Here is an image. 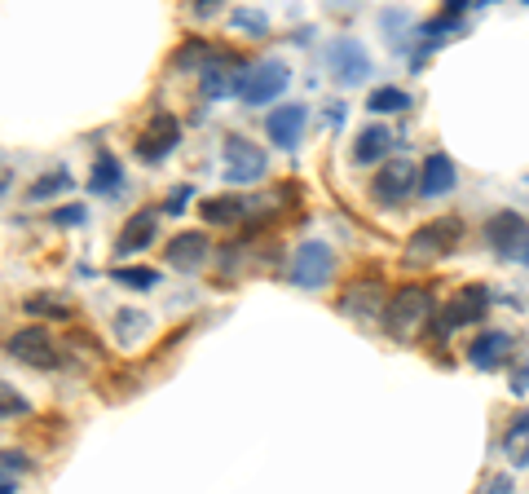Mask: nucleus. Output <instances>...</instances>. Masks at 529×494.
<instances>
[{
    "instance_id": "9d476101",
    "label": "nucleus",
    "mask_w": 529,
    "mask_h": 494,
    "mask_svg": "<svg viewBox=\"0 0 529 494\" xmlns=\"http://www.w3.org/2000/svg\"><path fill=\"white\" fill-rule=\"evenodd\" d=\"M388 296H384V278H353L344 291H340V309L353 314L358 323H370L375 314H384Z\"/></svg>"
},
{
    "instance_id": "c85d7f7f",
    "label": "nucleus",
    "mask_w": 529,
    "mask_h": 494,
    "mask_svg": "<svg viewBox=\"0 0 529 494\" xmlns=\"http://www.w3.org/2000/svg\"><path fill=\"white\" fill-rule=\"evenodd\" d=\"M53 225H80L84 221V208L80 204H66V208H53Z\"/></svg>"
},
{
    "instance_id": "aec40b11",
    "label": "nucleus",
    "mask_w": 529,
    "mask_h": 494,
    "mask_svg": "<svg viewBox=\"0 0 529 494\" xmlns=\"http://www.w3.org/2000/svg\"><path fill=\"white\" fill-rule=\"evenodd\" d=\"M199 212H204V221H212V225H238L243 212H247V204H243L238 195H212V199L199 204Z\"/></svg>"
},
{
    "instance_id": "7c9ffc66",
    "label": "nucleus",
    "mask_w": 529,
    "mask_h": 494,
    "mask_svg": "<svg viewBox=\"0 0 529 494\" xmlns=\"http://www.w3.org/2000/svg\"><path fill=\"white\" fill-rule=\"evenodd\" d=\"M230 22H234V27H252V31H264V13H247V9L230 13Z\"/></svg>"
},
{
    "instance_id": "c756f323",
    "label": "nucleus",
    "mask_w": 529,
    "mask_h": 494,
    "mask_svg": "<svg viewBox=\"0 0 529 494\" xmlns=\"http://www.w3.org/2000/svg\"><path fill=\"white\" fill-rule=\"evenodd\" d=\"M195 57H208V45H204V40H190L181 54L172 57V66H186V62H195Z\"/></svg>"
},
{
    "instance_id": "f3484780",
    "label": "nucleus",
    "mask_w": 529,
    "mask_h": 494,
    "mask_svg": "<svg viewBox=\"0 0 529 494\" xmlns=\"http://www.w3.org/2000/svg\"><path fill=\"white\" fill-rule=\"evenodd\" d=\"M155 234H159V212L155 208H142V212H133L128 217V225L119 230V256H128V252H146L151 243H155Z\"/></svg>"
},
{
    "instance_id": "cd10ccee",
    "label": "nucleus",
    "mask_w": 529,
    "mask_h": 494,
    "mask_svg": "<svg viewBox=\"0 0 529 494\" xmlns=\"http://www.w3.org/2000/svg\"><path fill=\"white\" fill-rule=\"evenodd\" d=\"M22 411H27V402L9 385H0V420H13V415H22Z\"/></svg>"
},
{
    "instance_id": "393cba45",
    "label": "nucleus",
    "mask_w": 529,
    "mask_h": 494,
    "mask_svg": "<svg viewBox=\"0 0 529 494\" xmlns=\"http://www.w3.org/2000/svg\"><path fill=\"white\" fill-rule=\"evenodd\" d=\"M115 331H119V340H124V344H128V340H137V335L146 331V314H137V309L119 314V318H115Z\"/></svg>"
},
{
    "instance_id": "2f4dec72",
    "label": "nucleus",
    "mask_w": 529,
    "mask_h": 494,
    "mask_svg": "<svg viewBox=\"0 0 529 494\" xmlns=\"http://www.w3.org/2000/svg\"><path fill=\"white\" fill-rule=\"evenodd\" d=\"M481 494H512V477H507V472H503V477H490Z\"/></svg>"
},
{
    "instance_id": "f257e3e1",
    "label": "nucleus",
    "mask_w": 529,
    "mask_h": 494,
    "mask_svg": "<svg viewBox=\"0 0 529 494\" xmlns=\"http://www.w3.org/2000/svg\"><path fill=\"white\" fill-rule=\"evenodd\" d=\"M432 305H437V296H432L428 282H406V287H397V291L388 296V305H384V327H388V335H393V340L415 335V331L432 318Z\"/></svg>"
},
{
    "instance_id": "a211bd4d",
    "label": "nucleus",
    "mask_w": 529,
    "mask_h": 494,
    "mask_svg": "<svg viewBox=\"0 0 529 494\" xmlns=\"http://www.w3.org/2000/svg\"><path fill=\"white\" fill-rule=\"evenodd\" d=\"M331 66H335V75H340L344 84H358V80L370 75V54L362 49V40H335Z\"/></svg>"
},
{
    "instance_id": "ddd939ff",
    "label": "nucleus",
    "mask_w": 529,
    "mask_h": 494,
    "mask_svg": "<svg viewBox=\"0 0 529 494\" xmlns=\"http://www.w3.org/2000/svg\"><path fill=\"white\" fill-rule=\"evenodd\" d=\"M243 71H247V66H238L234 57H212L208 66L199 71V89H204V98H230V93H238Z\"/></svg>"
},
{
    "instance_id": "6e6552de",
    "label": "nucleus",
    "mask_w": 529,
    "mask_h": 494,
    "mask_svg": "<svg viewBox=\"0 0 529 494\" xmlns=\"http://www.w3.org/2000/svg\"><path fill=\"white\" fill-rule=\"evenodd\" d=\"M177 142H181V124H177V115L155 110V115H151V124H146V133L137 137V160H146V164L168 160Z\"/></svg>"
},
{
    "instance_id": "2eb2a0df",
    "label": "nucleus",
    "mask_w": 529,
    "mask_h": 494,
    "mask_svg": "<svg viewBox=\"0 0 529 494\" xmlns=\"http://www.w3.org/2000/svg\"><path fill=\"white\" fill-rule=\"evenodd\" d=\"M503 358H512V335L507 331H481L468 344V362L476 371H494V367H503Z\"/></svg>"
},
{
    "instance_id": "72a5a7b5",
    "label": "nucleus",
    "mask_w": 529,
    "mask_h": 494,
    "mask_svg": "<svg viewBox=\"0 0 529 494\" xmlns=\"http://www.w3.org/2000/svg\"><path fill=\"white\" fill-rule=\"evenodd\" d=\"M521 261H525V265H529V243H525V252H521Z\"/></svg>"
},
{
    "instance_id": "a878e982",
    "label": "nucleus",
    "mask_w": 529,
    "mask_h": 494,
    "mask_svg": "<svg viewBox=\"0 0 529 494\" xmlns=\"http://www.w3.org/2000/svg\"><path fill=\"white\" fill-rule=\"evenodd\" d=\"M66 186H71V181H66V172H49V177H40V181H36L27 195H31V199H49V195L66 190Z\"/></svg>"
},
{
    "instance_id": "6ab92c4d",
    "label": "nucleus",
    "mask_w": 529,
    "mask_h": 494,
    "mask_svg": "<svg viewBox=\"0 0 529 494\" xmlns=\"http://www.w3.org/2000/svg\"><path fill=\"white\" fill-rule=\"evenodd\" d=\"M388 146H393V133H388L384 124H367V128L358 133V142H353V160H358V164H379V160L388 155Z\"/></svg>"
},
{
    "instance_id": "7ed1b4c3",
    "label": "nucleus",
    "mask_w": 529,
    "mask_h": 494,
    "mask_svg": "<svg viewBox=\"0 0 529 494\" xmlns=\"http://www.w3.org/2000/svg\"><path fill=\"white\" fill-rule=\"evenodd\" d=\"M464 238V221L459 217H446V221H428L420 225L411 238H406V256L411 261H432V256H450Z\"/></svg>"
},
{
    "instance_id": "20e7f679",
    "label": "nucleus",
    "mask_w": 529,
    "mask_h": 494,
    "mask_svg": "<svg viewBox=\"0 0 529 494\" xmlns=\"http://www.w3.org/2000/svg\"><path fill=\"white\" fill-rule=\"evenodd\" d=\"M287 84H291V71H287V62L269 57V62H256V66H247V71H243L238 98H243L247 107H264V102H273V98H278Z\"/></svg>"
},
{
    "instance_id": "4468645a",
    "label": "nucleus",
    "mask_w": 529,
    "mask_h": 494,
    "mask_svg": "<svg viewBox=\"0 0 529 494\" xmlns=\"http://www.w3.org/2000/svg\"><path fill=\"white\" fill-rule=\"evenodd\" d=\"M163 261H168L172 270H195V265H204V261H208V234H199V230H181V234H172Z\"/></svg>"
},
{
    "instance_id": "473e14b6",
    "label": "nucleus",
    "mask_w": 529,
    "mask_h": 494,
    "mask_svg": "<svg viewBox=\"0 0 529 494\" xmlns=\"http://www.w3.org/2000/svg\"><path fill=\"white\" fill-rule=\"evenodd\" d=\"M0 494H13V477H9V468H0Z\"/></svg>"
},
{
    "instance_id": "dca6fc26",
    "label": "nucleus",
    "mask_w": 529,
    "mask_h": 494,
    "mask_svg": "<svg viewBox=\"0 0 529 494\" xmlns=\"http://www.w3.org/2000/svg\"><path fill=\"white\" fill-rule=\"evenodd\" d=\"M455 181H459V172H455V160L450 155H428L420 168V195L423 199H441V195H450L455 190Z\"/></svg>"
},
{
    "instance_id": "bb28decb",
    "label": "nucleus",
    "mask_w": 529,
    "mask_h": 494,
    "mask_svg": "<svg viewBox=\"0 0 529 494\" xmlns=\"http://www.w3.org/2000/svg\"><path fill=\"white\" fill-rule=\"evenodd\" d=\"M27 309H31V314H49V318H71V305H62V300H53V296H31Z\"/></svg>"
},
{
    "instance_id": "5701e85b",
    "label": "nucleus",
    "mask_w": 529,
    "mask_h": 494,
    "mask_svg": "<svg viewBox=\"0 0 529 494\" xmlns=\"http://www.w3.org/2000/svg\"><path fill=\"white\" fill-rule=\"evenodd\" d=\"M367 110H375V115H402V110H411V93L406 89H370L367 93Z\"/></svg>"
},
{
    "instance_id": "412c9836",
    "label": "nucleus",
    "mask_w": 529,
    "mask_h": 494,
    "mask_svg": "<svg viewBox=\"0 0 529 494\" xmlns=\"http://www.w3.org/2000/svg\"><path fill=\"white\" fill-rule=\"evenodd\" d=\"M503 450H507L512 468H525V464H529V411H521V415H516V420L507 424Z\"/></svg>"
},
{
    "instance_id": "423d86ee",
    "label": "nucleus",
    "mask_w": 529,
    "mask_h": 494,
    "mask_svg": "<svg viewBox=\"0 0 529 494\" xmlns=\"http://www.w3.org/2000/svg\"><path fill=\"white\" fill-rule=\"evenodd\" d=\"M221 160H225V177H230L234 186H252V181L264 177V151L252 146L247 137H225Z\"/></svg>"
},
{
    "instance_id": "39448f33",
    "label": "nucleus",
    "mask_w": 529,
    "mask_h": 494,
    "mask_svg": "<svg viewBox=\"0 0 529 494\" xmlns=\"http://www.w3.org/2000/svg\"><path fill=\"white\" fill-rule=\"evenodd\" d=\"M331 270H335V252L326 243H300V252L291 261V282L305 291H322Z\"/></svg>"
},
{
    "instance_id": "f03ea898",
    "label": "nucleus",
    "mask_w": 529,
    "mask_h": 494,
    "mask_svg": "<svg viewBox=\"0 0 529 494\" xmlns=\"http://www.w3.org/2000/svg\"><path fill=\"white\" fill-rule=\"evenodd\" d=\"M490 309V291L481 282H464L437 314H432V335H450V331L468 327V323H481Z\"/></svg>"
},
{
    "instance_id": "1a4fd4ad",
    "label": "nucleus",
    "mask_w": 529,
    "mask_h": 494,
    "mask_svg": "<svg viewBox=\"0 0 529 494\" xmlns=\"http://www.w3.org/2000/svg\"><path fill=\"white\" fill-rule=\"evenodd\" d=\"M9 353L18 358V362H27V367H53L57 362V344H53V331L40 327V323H31V327L13 331L9 335Z\"/></svg>"
},
{
    "instance_id": "f8f14e48",
    "label": "nucleus",
    "mask_w": 529,
    "mask_h": 494,
    "mask_svg": "<svg viewBox=\"0 0 529 494\" xmlns=\"http://www.w3.org/2000/svg\"><path fill=\"white\" fill-rule=\"evenodd\" d=\"M305 119H309V110L300 107V102H291V107H278L264 115V133H269L273 146L296 151L300 146V133H305Z\"/></svg>"
},
{
    "instance_id": "b1692460",
    "label": "nucleus",
    "mask_w": 529,
    "mask_h": 494,
    "mask_svg": "<svg viewBox=\"0 0 529 494\" xmlns=\"http://www.w3.org/2000/svg\"><path fill=\"white\" fill-rule=\"evenodd\" d=\"M110 278H115L119 287H133V291H151V287H159V270H146V265H119Z\"/></svg>"
},
{
    "instance_id": "0eeeda50",
    "label": "nucleus",
    "mask_w": 529,
    "mask_h": 494,
    "mask_svg": "<svg viewBox=\"0 0 529 494\" xmlns=\"http://www.w3.org/2000/svg\"><path fill=\"white\" fill-rule=\"evenodd\" d=\"M411 190H420V168L411 164V160H388V164L375 172V181H370V195L379 204H402Z\"/></svg>"
},
{
    "instance_id": "4be33fe9",
    "label": "nucleus",
    "mask_w": 529,
    "mask_h": 494,
    "mask_svg": "<svg viewBox=\"0 0 529 494\" xmlns=\"http://www.w3.org/2000/svg\"><path fill=\"white\" fill-rule=\"evenodd\" d=\"M119 181H124V168H119V160H115L110 151H102V155H98V164H93V172H89V190H98V195H115V190H119Z\"/></svg>"
},
{
    "instance_id": "9b49d317",
    "label": "nucleus",
    "mask_w": 529,
    "mask_h": 494,
    "mask_svg": "<svg viewBox=\"0 0 529 494\" xmlns=\"http://www.w3.org/2000/svg\"><path fill=\"white\" fill-rule=\"evenodd\" d=\"M485 243L499 252V256H521L529 243V225L521 212H499V217L485 221Z\"/></svg>"
}]
</instances>
